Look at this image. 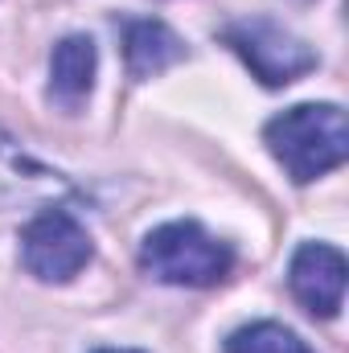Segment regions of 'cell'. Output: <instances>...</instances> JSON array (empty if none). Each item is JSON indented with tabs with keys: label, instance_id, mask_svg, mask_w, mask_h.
<instances>
[{
	"label": "cell",
	"instance_id": "3957f363",
	"mask_svg": "<svg viewBox=\"0 0 349 353\" xmlns=\"http://www.w3.org/2000/svg\"><path fill=\"white\" fill-rule=\"evenodd\" d=\"M222 41L247 62V70L259 79L263 87H288L296 79H304L308 70H317V50L296 37L288 25L271 21V17H243L230 21L222 29Z\"/></svg>",
	"mask_w": 349,
	"mask_h": 353
},
{
	"label": "cell",
	"instance_id": "6da1fadb",
	"mask_svg": "<svg viewBox=\"0 0 349 353\" xmlns=\"http://www.w3.org/2000/svg\"><path fill=\"white\" fill-rule=\"evenodd\" d=\"M263 140L296 185H308V181L333 173L349 161V128L346 111L337 103L288 107L283 115L267 119Z\"/></svg>",
	"mask_w": 349,
	"mask_h": 353
},
{
	"label": "cell",
	"instance_id": "8992f818",
	"mask_svg": "<svg viewBox=\"0 0 349 353\" xmlns=\"http://www.w3.org/2000/svg\"><path fill=\"white\" fill-rule=\"evenodd\" d=\"M94 70H99V50L87 33L62 37L50 54V103H58L62 111H79L94 90Z\"/></svg>",
	"mask_w": 349,
	"mask_h": 353
},
{
	"label": "cell",
	"instance_id": "5b68a950",
	"mask_svg": "<svg viewBox=\"0 0 349 353\" xmlns=\"http://www.w3.org/2000/svg\"><path fill=\"white\" fill-rule=\"evenodd\" d=\"M292 296L321 321H333L346 300V255L329 243H304L288 267Z\"/></svg>",
	"mask_w": 349,
	"mask_h": 353
},
{
	"label": "cell",
	"instance_id": "ba28073f",
	"mask_svg": "<svg viewBox=\"0 0 349 353\" xmlns=\"http://www.w3.org/2000/svg\"><path fill=\"white\" fill-rule=\"evenodd\" d=\"M66 181L46 169L41 161H33L8 132H0V201H29V197H41V193H62Z\"/></svg>",
	"mask_w": 349,
	"mask_h": 353
},
{
	"label": "cell",
	"instance_id": "30bf717a",
	"mask_svg": "<svg viewBox=\"0 0 349 353\" xmlns=\"http://www.w3.org/2000/svg\"><path fill=\"white\" fill-rule=\"evenodd\" d=\"M94 353H144V350H94Z\"/></svg>",
	"mask_w": 349,
	"mask_h": 353
},
{
	"label": "cell",
	"instance_id": "52a82bcc",
	"mask_svg": "<svg viewBox=\"0 0 349 353\" xmlns=\"http://www.w3.org/2000/svg\"><path fill=\"white\" fill-rule=\"evenodd\" d=\"M123 62L132 79H157L185 62V41L165 21H128L123 25Z\"/></svg>",
	"mask_w": 349,
	"mask_h": 353
},
{
	"label": "cell",
	"instance_id": "9c48e42d",
	"mask_svg": "<svg viewBox=\"0 0 349 353\" xmlns=\"http://www.w3.org/2000/svg\"><path fill=\"white\" fill-rule=\"evenodd\" d=\"M226 353H312V350L292 329H283L275 321H259V325H247V329L230 333Z\"/></svg>",
	"mask_w": 349,
	"mask_h": 353
},
{
	"label": "cell",
	"instance_id": "277c9868",
	"mask_svg": "<svg viewBox=\"0 0 349 353\" xmlns=\"http://www.w3.org/2000/svg\"><path fill=\"white\" fill-rule=\"evenodd\" d=\"M94 259L87 226L70 210H41L21 230V263L41 283H70L83 267Z\"/></svg>",
	"mask_w": 349,
	"mask_h": 353
},
{
	"label": "cell",
	"instance_id": "7a4b0ae2",
	"mask_svg": "<svg viewBox=\"0 0 349 353\" xmlns=\"http://www.w3.org/2000/svg\"><path fill=\"white\" fill-rule=\"evenodd\" d=\"M140 267L161 279V283H177V288H214L230 275L235 255L222 239H214L201 222L181 218V222H165L157 226L144 247H140Z\"/></svg>",
	"mask_w": 349,
	"mask_h": 353
}]
</instances>
